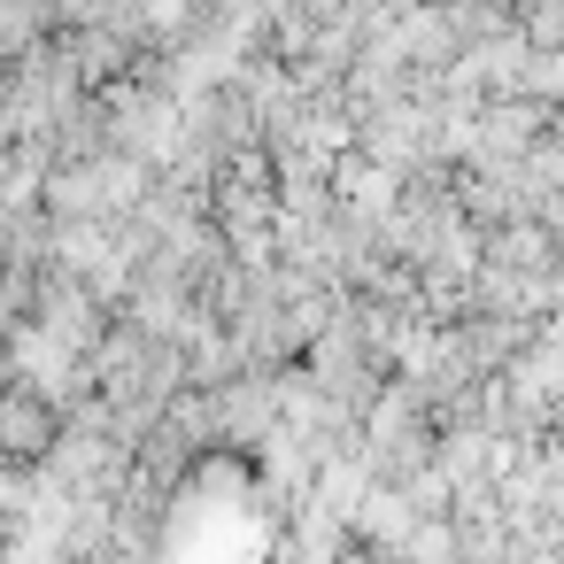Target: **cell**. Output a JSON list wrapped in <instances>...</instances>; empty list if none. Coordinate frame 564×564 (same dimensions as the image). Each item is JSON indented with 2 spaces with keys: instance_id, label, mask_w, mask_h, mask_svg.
Masks as SVG:
<instances>
[{
  "instance_id": "cell-1",
  "label": "cell",
  "mask_w": 564,
  "mask_h": 564,
  "mask_svg": "<svg viewBox=\"0 0 564 564\" xmlns=\"http://www.w3.org/2000/svg\"><path fill=\"white\" fill-rule=\"evenodd\" d=\"M433 464H441V410L410 379H387L379 410L364 417V471L379 487H417Z\"/></svg>"
},
{
  "instance_id": "cell-2",
  "label": "cell",
  "mask_w": 564,
  "mask_h": 564,
  "mask_svg": "<svg viewBox=\"0 0 564 564\" xmlns=\"http://www.w3.org/2000/svg\"><path fill=\"white\" fill-rule=\"evenodd\" d=\"M63 441V410L40 394V387H0V464H17V471H40Z\"/></svg>"
},
{
  "instance_id": "cell-3",
  "label": "cell",
  "mask_w": 564,
  "mask_h": 564,
  "mask_svg": "<svg viewBox=\"0 0 564 564\" xmlns=\"http://www.w3.org/2000/svg\"><path fill=\"white\" fill-rule=\"evenodd\" d=\"M487 263L556 286V279H564V232H549V225H502V232H487ZM556 294H564V286H556Z\"/></svg>"
},
{
  "instance_id": "cell-4",
  "label": "cell",
  "mask_w": 564,
  "mask_h": 564,
  "mask_svg": "<svg viewBox=\"0 0 564 564\" xmlns=\"http://www.w3.org/2000/svg\"><path fill=\"white\" fill-rule=\"evenodd\" d=\"M194 9H202V17H225V9H240V0H194Z\"/></svg>"
}]
</instances>
